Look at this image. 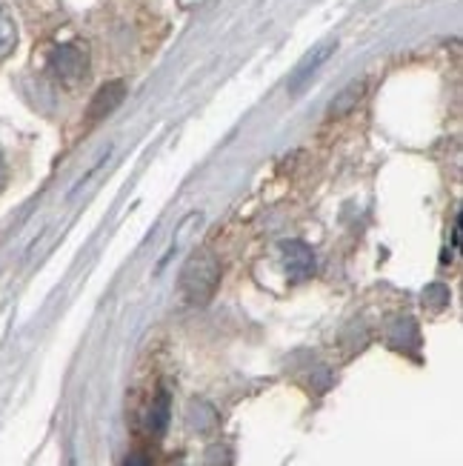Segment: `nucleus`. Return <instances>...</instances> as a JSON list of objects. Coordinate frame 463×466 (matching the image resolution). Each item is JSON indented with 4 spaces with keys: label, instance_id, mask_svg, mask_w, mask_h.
<instances>
[{
    "label": "nucleus",
    "instance_id": "1",
    "mask_svg": "<svg viewBox=\"0 0 463 466\" xmlns=\"http://www.w3.org/2000/svg\"><path fill=\"white\" fill-rule=\"evenodd\" d=\"M220 283V263L212 252H195L180 272V292L192 303H206Z\"/></svg>",
    "mask_w": 463,
    "mask_h": 466
},
{
    "label": "nucleus",
    "instance_id": "2",
    "mask_svg": "<svg viewBox=\"0 0 463 466\" xmlns=\"http://www.w3.org/2000/svg\"><path fill=\"white\" fill-rule=\"evenodd\" d=\"M49 72H52V77L57 80V84L77 86L80 80L89 75V55H86V49H80L75 44L57 46L49 55Z\"/></svg>",
    "mask_w": 463,
    "mask_h": 466
},
{
    "label": "nucleus",
    "instance_id": "3",
    "mask_svg": "<svg viewBox=\"0 0 463 466\" xmlns=\"http://www.w3.org/2000/svg\"><path fill=\"white\" fill-rule=\"evenodd\" d=\"M280 260H284L289 280H307L315 272V255L307 243H300V240L280 243Z\"/></svg>",
    "mask_w": 463,
    "mask_h": 466
},
{
    "label": "nucleus",
    "instance_id": "4",
    "mask_svg": "<svg viewBox=\"0 0 463 466\" xmlns=\"http://www.w3.org/2000/svg\"><path fill=\"white\" fill-rule=\"evenodd\" d=\"M124 97H126V86H124V80H112V84L106 86H100L97 95L92 97V106H89V120H100V117H106L112 115L120 104H124Z\"/></svg>",
    "mask_w": 463,
    "mask_h": 466
},
{
    "label": "nucleus",
    "instance_id": "5",
    "mask_svg": "<svg viewBox=\"0 0 463 466\" xmlns=\"http://www.w3.org/2000/svg\"><path fill=\"white\" fill-rule=\"evenodd\" d=\"M332 49H335V44H332V40H329V44H324V46H317L307 60H304V64H300L297 66V72H295V77H292V84H289V92L292 95H297L300 89H304L307 84H309V80L315 77V72L320 69V66H324V60L332 55Z\"/></svg>",
    "mask_w": 463,
    "mask_h": 466
},
{
    "label": "nucleus",
    "instance_id": "6",
    "mask_svg": "<svg viewBox=\"0 0 463 466\" xmlns=\"http://www.w3.org/2000/svg\"><path fill=\"white\" fill-rule=\"evenodd\" d=\"M364 92H367V84L364 80H352V84L340 92L335 100H332V106H329V117H340V115H347V112H352L357 104H360V97H364Z\"/></svg>",
    "mask_w": 463,
    "mask_h": 466
},
{
    "label": "nucleus",
    "instance_id": "7",
    "mask_svg": "<svg viewBox=\"0 0 463 466\" xmlns=\"http://www.w3.org/2000/svg\"><path fill=\"white\" fill-rule=\"evenodd\" d=\"M146 427L152 435H164L166 427H169V395L166 392H160L152 403V410L146 415Z\"/></svg>",
    "mask_w": 463,
    "mask_h": 466
},
{
    "label": "nucleus",
    "instance_id": "8",
    "mask_svg": "<svg viewBox=\"0 0 463 466\" xmlns=\"http://www.w3.org/2000/svg\"><path fill=\"white\" fill-rule=\"evenodd\" d=\"M17 44V26H15V20L12 15L0 6V60H4Z\"/></svg>",
    "mask_w": 463,
    "mask_h": 466
},
{
    "label": "nucleus",
    "instance_id": "9",
    "mask_svg": "<svg viewBox=\"0 0 463 466\" xmlns=\"http://www.w3.org/2000/svg\"><path fill=\"white\" fill-rule=\"evenodd\" d=\"M126 466H152V461L144 452H135V455L126 458Z\"/></svg>",
    "mask_w": 463,
    "mask_h": 466
},
{
    "label": "nucleus",
    "instance_id": "10",
    "mask_svg": "<svg viewBox=\"0 0 463 466\" xmlns=\"http://www.w3.org/2000/svg\"><path fill=\"white\" fill-rule=\"evenodd\" d=\"M6 184V164H4V152H0V189Z\"/></svg>",
    "mask_w": 463,
    "mask_h": 466
}]
</instances>
